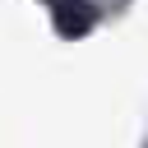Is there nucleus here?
I'll use <instances>...</instances> for the list:
<instances>
[{
  "instance_id": "f257e3e1",
  "label": "nucleus",
  "mask_w": 148,
  "mask_h": 148,
  "mask_svg": "<svg viewBox=\"0 0 148 148\" xmlns=\"http://www.w3.org/2000/svg\"><path fill=\"white\" fill-rule=\"evenodd\" d=\"M42 5H46V14H51L60 37H83L92 28V18H97L88 0H42Z\"/></svg>"
}]
</instances>
